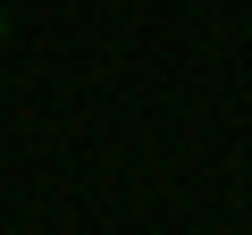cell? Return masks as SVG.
I'll return each instance as SVG.
<instances>
[{"instance_id": "6da1fadb", "label": "cell", "mask_w": 252, "mask_h": 235, "mask_svg": "<svg viewBox=\"0 0 252 235\" xmlns=\"http://www.w3.org/2000/svg\"><path fill=\"white\" fill-rule=\"evenodd\" d=\"M0 59H9V9H0Z\"/></svg>"}]
</instances>
